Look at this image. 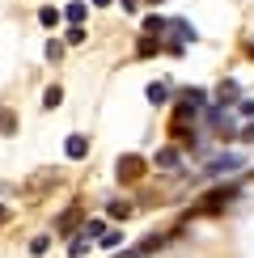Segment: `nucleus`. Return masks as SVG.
<instances>
[{"instance_id":"nucleus-1","label":"nucleus","mask_w":254,"mask_h":258,"mask_svg":"<svg viewBox=\"0 0 254 258\" xmlns=\"http://www.w3.org/2000/svg\"><path fill=\"white\" fill-rule=\"evenodd\" d=\"M233 169H241V157H237V153H225V157H212L204 174H208V178H225V174H233Z\"/></svg>"},{"instance_id":"nucleus-2","label":"nucleus","mask_w":254,"mask_h":258,"mask_svg":"<svg viewBox=\"0 0 254 258\" xmlns=\"http://www.w3.org/2000/svg\"><path fill=\"white\" fill-rule=\"evenodd\" d=\"M229 199H237V186H220V190H208L204 203H199V212H220Z\"/></svg>"},{"instance_id":"nucleus-3","label":"nucleus","mask_w":254,"mask_h":258,"mask_svg":"<svg viewBox=\"0 0 254 258\" xmlns=\"http://www.w3.org/2000/svg\"><path fill=\"white\" fill-rule=\"evenodd\" d=\"M140 174H144V157H136V153L119 157V182H136Z\"/></svg>"},{"instance_id":"nucleus-4","label":"nucleus","mask_w":254,"mask_h":258,"mask_svg":"<svg viewBox=\"0 0 254 258\" xmlns=\"http://www.w3.org/2000/svg\"><path fill=\"white\" fill-rule=\"evenodd\" d=\"M237 81H220L216 85V106H233V102H237Z\"/></svg>"},{"instance_id":"nucleus-5","label":"nucleus","mask_w":254,"mask_h":258,"mask_svg":"<svg viewBox=\"0 0 254 258\" xmlns=\"http://www.w3.org/2000/svg\"><path fill=\"white\" fill-rule=\"evenodd\" d=\"M64 153H68L72 161H81L85 153H89V140H85V136H68V144H64Z\"/></svg>"},{"instance_id":"nucleus-6","label":"nucleus","mask_w":254,"mask_h":258,"mask_svg":"<svg viewBox=\"0 0 254 258\" xmlns=\"http://www.w3.org/2000/svg\"><path fill=\"white\" fill-rule=\"evenodd\" d=\"M178 161H182V153H178V148H161V153L153 157V165H157V169H174Z\"/></svg>"},{"instance_id":"nucleus-7","label":"nucleus","mask_w":254,"mask_h":258,"mask_svg":"<svg viewBox=\"0 0 254 258\" xmlns=\"http://www.w3.org/2000/svg\"><path fill=\"white\" fill-rule=\"evenodd\" d=\"M169 30L178 34V42H195V38H199V34H195V26H190V21H182V17L169 21Z\"/></svg>"},{"instance_id":"nucleus-8","label":"nucleus","mask_w":254,"mask_h":258,"mask_svg":"<svg viewBox=\"0 0 254 258\" xmlns=\"http://www.w3.org/2000/svg\"><path fill=\"white\" fill-rule=\"evenodd\" d=\"M165 98H169V85H165V81H153V85H148V102H153V106H165Z\"/></svg>"},{"instance_id":"nucleus-9","label":"nucleus","mask_w":254,"mask_h":258,"mask_svg":"<svg viewBox=\"0 0 254 258\" xmlns=\"http://www.w3.org/2000/svg\"><path fill=\"white\" fill-rule=\"evenodd\" d=\"M136 51H140V55H157V51H161V42H157L153 34H144L140 42H136Z\"/></svg>"},{"instance_id":"nucleus-10","label":"nucleus","mask_w":254,"mask_h":258,"mask_svg":"<svg viewBox=\"0 0 254 258\" xmlns=\"http://www.w3.org/2000/svg\"><path fill=\"white\" fill-rule=\"evenodd\" d=\"M59 102H64V89H59V85H51V89L42 93V106H47V110H55Z\"/></svg>"},{"instance_id":"nucleus-11","label":"nucleus","mask_w":254,"mask_h":258,"mask_svg":"<svg viewBox=\"0 0 254 258\" xmlns=\"http://www.w3.org/2000/svg\"><path fill=\"white\" fill-rule=\"evenodd\" d=\"M98 245H106V250H114V245H123V233H119V229H106L102 237H98Z\"/></svg>"},{"instance_id":"nucleus-12","label":"nucleus","mask_w":254,"mask_h":258,"mask_svg":"<svg viewBox=\"0 0 254 258\" xmlns=\"http://www.w3.org/2000/svg\"><path fill=\"white\" fill-rule=\"evenodd\" d=\"M161 30H169L165 17H144V34H161Z\"/></svg>"},{"instance_id":"nucleus-13","label":"nucleus","mask_w":254,"mask_h":258,"mask_svg":"<svg viewBox=\"0 0 254 258\" xmlns=\"http://www.w3.org/2000/svg\"><path fill=\"white\" fill-rule=\"evenodd\" d=\"M165 241H169L165 233H153V237H144V245H140V250H144V254H153V250H161Z\"/></svg>"},{"instance_id":"nucleus-14","label":"nucleus","mask_w":254,"mask_h":258,"mask_svg":"<svg viewBox=\"0 0 254 258\" xmlns=\"http://www.w3.org/2000/svg\"><path fill=\"white\" fill-rule=\"evenodd\" d=\"M182 102H186V106H204L208 93H204V89H182Z\"/></svg>"},{"instance_id":"nucleus-15","label":"nucleus","mask_w":254,"mask_h":258,"mask_svg":"<svg viewBox=\"0 0 254 258\" xmlns=\"http://www.w3.org/2000/svg\"><path fill=\"white\" fill-rule=\"evenodd\" d=\"M110 216H114V220H127V216H132V203L114 199V203H110Z\"/></svg>"},{"instance_id":"nucleus-16","label":"nucleus","mask_w":254,"mask_h":258,"mask_svg":"<svg viewBox=\"0 0 254 258\" xmlns=\"http://www.w3.org/2000/svg\"><path fill=\"white\" fill-rule=\"evenodd\" d=\"M102 233H106V224H102V220H89V224H85V241H98Z\"/></svg>"},{"instance_id":"nucleus-17","label":"nucleus","mask_w":254,"mask_h":258,"mask_svg":"<svg viewBox=\"0 0 254 258\" xmlns=\"http://www.w3.org/2000/svg\"><path fill=\"white\" fill-rule=\"evenodd\" d=\"M64 17H68L72 26H81V21H85V5H68V9H64Z\"/></svg>"},{"instance_id":"nucleus-18","label":"nucleus","mask_w":254,"mask_h":258,"mask_svg":"<svg viewBox=\"0 0 254 258\" xmlns=\"http://www.w3.org/2000/svg\"><path fill=\"white\" fill-rule=\"evenodd\" d=\"M81 220V208H68V212H64V216H59V229H72V224H77Z\"/></svg>"},{"instance_id":"nucleus-19","label":"nucleus","mask_w":254,"mask_h":258,"mask_svg":"<svg viewBox=\"0 0 254 258\" xmlns=\"http://www.w3.org/2000/svg\"><path fill=\"white\" fill-rule=\"evenodd\" d=\"M38 21H42V26H47V30H51V26H55V21H59V13H55V9H38Z\"/></svg>"},{"instance_id":"nucleus-20","label":"nucleus","mask_w":254,"mask_h":258,"mask_svg":"<svg viewBox=\"0 0 254 258\" xmlns=\"http://www.w3.org/2000/svg\"><path fill=\"white\" fill-rule=\"evenodd\" d=\"M64 38H68L72 47H77V42H85V26H68V34H64Z\"/></svg>"},{"instance_id":"nucleus-21","label":"nucleus","mask_w":254,"mask_h":258,"mask_svg":"<svg viewBox=\"0 0 254 258\" xmlns=\"http://www.w3.org/2000/svg\"><path fill=\"white\" fill-rule=\"evenodd\" d=\"M17 127V114H9V110H0V132H13Z\"/></svg>"},{"instance_id":"nucleus-22","label":"nucleus","mask_w":254,"mask_h":258,"mask_svg":"<svg viewBox=\"0 0 254 258\" xmlns=\"http://www.w3.org/2000/svg\"><path fill=\"white\" fill-rule=\"evenodd\" d=\"M47 245H51V237H34L30 241V254H47Z\"/></svg>"},{"instance_id":"nucleus-23","label":"nucleus","mask_w":254,"mask_h":258,"mask_svg":"<svg viewBox=\"0 0 254 258\" xmlns=\"http://www.w3.org/2000/svg\"><path fill=\"white\" fill-rule=\"evenodd\" d=\"M85 250H89V241H85V237H77V241H72V245H68V254H72V258H81Z\"/></svg>"},{"instance_id":"nucleus-24","label":"nucleus","mask_w":254,"mask_h":258,"mask_svg":"<svg viewBox=\"0 0 254 258\" xmlns=\"http://www.w3.org/2000/svg\"><path fill=\"white\" fill-rule=\"evenodd\" d=\"M64 55V42H47V59H59Z\"/></svg>"},{"instance_id":"nucleus-25","label":"nucleus","mask_w":254,"mask_h":258,"mask_svg":"<svg viewBox=\"0 0 254 258\" xmlns=\"http://www.w3.org/2000/svg\"><path fill=\"white\" fill-rule=\"evenodd\" d=\"M237 114L241 119H254V102H237Z\"/></svg>"},{"instance_id":"nucleus-26","label":"nucleus","mask_w":254,"mask_h":258,"mask_svg":"<svg viewBox=\"0 0 254 258\" xmlns=\"http://www.w3.org/2000/svg\"><path fill=\"white\" fill-rule=\"evenodd\" d=\"M237 140H254V123H246V127H241V136Z\"/></svg>"},{"instance_id":"nucleus-27","label":"nucleus","mask_w":254,"mask_h":258,"mask_svg":"<svg viewBox=\"0 0 254 258\" xmlns=\"http://www.w3.org/2000/svg\"><path fill=\"white\" fill-rule=\"evenodd\" d=\"M119 258H148V254H144V250H123Z\"/></svg>"},{"instance_id":"nucleus-28","label":"nucleus","mask_w":254,"mask_h":258,"mask_svg":"<svg viewBox=\"0 0 254 258\" xmlns=\"http://www.w3.org/2000/svg\"><path fill=\"white\" fill-rule=\"evenodd\" d=\"M5 216H9V208H5V203H0V224H5Z\"/></svg>"},{"instance_id":"nucleus-29","label":"nucleus","mask_w":254,"mask_h":258,"mask_svg":"<svg viewBox=\"0 0 254 258\" xmlns=\"http://www.w3.org/2000/svg\"><path fill=\"white\" fill-rule=\"evenodd\" d=\"M93 5H98V9H106V5H114V0H93Z\"/></svg>"},{"instance_id":"nucleus-30","label":"nucleus","mask_w":254,"mask_h":258,"mask_svg":"<svg viewBox=\"0 0 254 258\" xmlns=\"http://www.w3.org/2000/svg\"><path fill=\"white\" fill-rule=\"evenodd\" d=\"M148 5H161V0H148Z\"/></svg>"}]
</instances>
